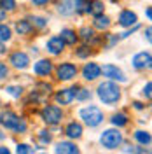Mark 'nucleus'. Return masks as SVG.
<instances>
[{"label": "nucleus", "instance_id": "f257e3e1", "mask_svg": "<svg viewBox=\"0 0 152 154\" xmlns=\"http://www.w3.org/2000/svg\"><path fill=\"white\" fill-rule=\"evenodd\" d=\"M98 98L105 105H115L121 100V88L112 81H105L98 86Z\"/></svg>", "mask_w": 152, "mask_h": 154}, {"label": "nucleus", "instance_id": "f03ea898", "mask_svg": "<svg viewBox=\"0 0 152 154\" xmlns=\"http://www.w3.org/2000/svg\"><path fill=\"white\" fill-rule=\"evenodd\" d=\"M79 117L84 121V125H87L89 128H96L103 123V112L98 109L96 105H87L82 107L79 110Z\"/></svg>", "mask_w": 152, "mask_h": 154}, {"label": "nucleus", "instance_id": "7ed1b4c3", "mask_svg": "<svg viewBox=\"0 0 152 154\" xmlns=\"http://www.w3.org/2000/svg\"><path fill=\"white\" fill-rule=\"evenodd\" d=\"M123 140H124V137H123V133H121L117 128L105 130L103 133H102V137H100V144H102V147L108 149V151L117 149L119 145L123 144Z\"/></svg>", "mask_w": 152, "mask_h": 154}, {"label": "nucleus", "instance_id": "20e7f679", "mask_svg": "<svg viewBox=\"0 0 152 154\" xmlns=\"http://www.w3.org/2000/svg\"><path fill=\"white\" fill-rule=\"evenodd\" d=\"M40 117H42V121H44L46 125L56 126V125H59L61 119H63V110L58 105H46L40 110Z\"/></svg>", "mask_w": 152, "mask_h": 154}, {"label": "nucleus", "instance_id": "39448f33", "mask_svg": "<svg viewBox=\"0 0 152 154\" xmlns=\"http://www.w3.org/2000/svg\"><path fill=\"white\" fill-rule=\"evenodd\" d=\"M77 72H79V70H77V67L74 65V63H68V61H65V63L58 65L56 77H58V81H65V82H68V81L75 79Z\"/></svg>", "mask_w": 152, "mask_h": 154}, {"label": "nucleus", "instance_id": "423d86ee", "mask_svg": "<svg viewBox=\"0 0 152 154\" xmlns=\"http://www.w3.org/2000/svg\"><path fill=\"white\" fill-rule=\"evenodd\" d=\"M100 70H102V74H103V77H107V79H110V81H119V82H126V75L123 74V70L119 67H115V65H103V67H100Z\"/></svg>", "mask_w": 152, "mask_h": 154}, {"label": "nucleus", "instance_id": "0eeeda50", "mask_svg": "<svg viewBox=\"0 0 152 154\" xmlns=\"http://www.w3.org/2000/svg\"><path fill=\"white\" fill-rule=\"evenodd\" d=\"M131 63H133V68H136V70H147V68H150V65H152L150 53L149 51H142V53L135 54Z\"/></svg>", "mask_w": 152, "mask_h": 154}, {"label": "nucleus", "instance_id": "6e6552de", "mask_svg": "<svg viewBox=\"0 0 152 154\" xmlns=\"http://www.w3.org/2000/svg\"><path fill=\"white\" fill-rule=\"evenodd\" d=\"M9 63L14 68H18V70H25L30 65V56L26 53H23V51H14L9 58Z\"/></svg>", "mask_w": 152, "mask_h": 154}, {"label": "nucleus", "instance_id": "1a4fd4ad", "mask_svg": "<svg viewBox=\"0 0 152 154\" xmlns=\"http://www.w3.org/2000/svg\"><path fill=\"white\" fill-rule=\"evenodd\" d=\"M19 117L16 112H12V110H4L2 114H0V125L4 126L5 130H16V126H18V123H19Z\"/></svg>", "mask_w": 152, "mask_h": 154}, {"label": "nucleus", "instance_id": "9d476101", "mask_svg": "<svg viewBox=\"0 0 152 154\" xmlns=\"http://www.w3.org/2000/svg\"><path fill=\"white\" fill-rule=\"evenodd\" d=\"M65 42L61 40V37H51L46 42V49H47L49 54H53V56H58V54H61L63 51H65Z\"/></svg>", "mask_w": 152, "mask_h": 154}, {"label": "nucleus", "instance_id": "9b49d317", "mask_svg": "<svg viewBox=\"0 0 152 154\" xmlns=\"http://www.w3.org/2000/svg\"><path fill=\"white\" fill-rule=\"evenodd\" d=\"M102 75V70H100V65L98 63H86L82 67V77L86 81H96L98 77Z\"/></svg>", "mask_w": 152, "mask_h": 154}, {"label": "nucleus", "instance_id": "f8f14e48", "mask_svg": "<svg viewBox=\"0 0 152 154\" xmlns=\"http://www.w3.org/2000/svg\"><path fill=\"white\" fill-rule=\"evenodd\" d=\"M136 21H138V18H136V14H135L131 9L121 11V14H119V25H121V26L131 28L133 25H136Z\"/></svg>", "mask_w": 152, "mask_h": 154}, {"label": "nucleus", "instance_id": "ddd939ff", "mask_svg": "<svg viewBox=\"0 0 152 154\" xmlns=\"http://www.w3.org/2000/svg\"><path fill=\"white\" fill-rule=\"evenodd\" d=\"M58 103H61V105H68V103H72L74 102V98H75V88H72V89H59L56 95H54Z\"/></svg>", "mask_w": 152, "mask_h": 154}, {"label": "nucleus", "instance_id": "4468645a", "mask_svg": "<svg viewBox=\"0 0 152 154\" xmlns=\"http://www.w3.org/2000/svg\"><path fill=\"white\" fill-rule=\"evenodd\" d=\"M33 72H35L38 77H47L49 74L53 72V63H51V60H38L37 63L33 65Z\"/></svg>", "mask_w": 152, "mask_h": 154}, {"label": "nucleus", "instance_id": "2eb2a0df", "mask_svg": "<svg viewBox=\"0 0 152 154\" xmlns=\"http://www.w3.org/2000/svg\"><path fill=\"white\" fill-rule=\"evenodd\" d=\"M65 133H67L68 138L77 140V138H81V137H82V125H81V123H75V121H72V123H68V125H67Z\"/></svg>", "mask_w": 152, "mask_h": 154}, {"label": "nucleus", "instance_id": "dca6fc26", "mask_svg": "<svg viewBox=\"0 0 152 154\" xmlns=\"http://www.w3.org/2000/svg\"><path fill=\"white\" fill-rule=\"evenodd\" d=\"M59 35H61V40L65 44H68V46H75L77 40H79V35L75 33V30H72V28H63Z\"/></svg>", "mask_w": 152, "mask_h": 154}, {"label": "nucleus", "instance_id": "f3484780", "mask_svg": "<svg viewBox=\"0 0 152 154\" xmlns=\"http://www.w3.org/2000/svg\"><path fill=\"white\" fill-rule=\"evenodd\" d=\"M58 12L61 16H72L75 9H74V0H59L58 2Z\"/></svg>", "mask_w": 152, "mask_h": 154}, {"label": "nucleus", "instance_id": "a211bd4d", "mask_svg": "<svg viewBox=\"0 0 152 154\" xmlns=\"http://www.w3.org/2000/svg\"><path fill=\"white\" fill-rule=\"evenodd\" d=\"M54 152H63V154H77L79 152V147L72 142H59L54 147Z\"/></svg>", "mask_w": 152, "mask_h": 154}, {"label": "nucleus", "instance_id": "6ab92c4d", "mask_svg": "<svg viewBox=\"0 0 152 154\" xmlns=\"http://www.w3.org/2000/svg\"><path fill=\"white\" fill-rule=\"evenodd\" d=\"M14 28H16V32H18L19 35H28L30 32L33 30V25L30 23L28 19H18L14 23Z\"/></svg>", "mask_w": 152, "mask_h": 154}, {"label": "nucleus", "instance_id": "aec40b11", "mask_svg": "<svg viewBox=\"0 0 152 154\" xmlns=\"http://www.w3.org/2000/svg\"><path fill=\"white\" fill-rule=\"evenodd\" d=\"M93 26H95L96 30H100V32H103V30H108V26H110V18H108V16H103V14H100V16H95Z\"/></svg>", "mask_w": 152, "mask_h": 154}, {"label": "nucleus", "instance_id": "412c9836", "mask_svg": "<svg viewBox=\"0 0 152 154\" xmlns=\"http://www.w3.org/2000/svg\"><path fill=\"white\" fill-rule=\"evenodd\" d=\"M103 11H105V4L102 0H91L89 9H87V14H91V16H100V14H103Z\"/></svg>", "mask_w": 152, "mask_h": 154}, {"label": "nucleus", "instance_id": "4be33fe9", "mask_svg": "<svg viewBox=\"0 0 152 154\" xmlns=\"http://www.w3.org/2000/svg\"><path fill=\"white\" fill-rule=\"evenodd\" d=\"M135 140H136V142H138V144L140 145H145V147H147V145H150V133H149V131H143V130H138V131H135Z\"/></svg>", "mask_w": 152, "mask_h": 154}, {"label": "nucleus", "instance_id": "5701e85b", "mask_svg": "<svg viewBox=\"0 0 152 154\" xmlns=\"http://www.w3.org/2000/svg\"><path fill=\"white\" fill-rule=\"evenodd\" d=\"M110 123H112V125H114L115 128H123V126L128 125V116L124 114V112H117V114L112 116Z\"/></svg>", "mask_w": 152, "mask_h": 154}, {"label": "nucleus", "instance_id": "b1692460", "mask_svg": "<svg viewBox=\"0 0 152 154\" xmlns=\"http://www.w3.org/2000/svg\"><path fill=\"white\" fill-rule=\"evenodd\" d=\"M11 38H12V32L7 25H4V23H0V42H9Z\"/></svg>", "mask_w": 152, "mask_h": 154}, {"label": "nucleus", "instance_id": "393cba45", "mask_svg": "<svg viewBox=\"0 0 152 154\" xmlns=\"http://www.w3.org/2000/svg\"><path fill=\"white\" fill-rule=\"evenodd\" d=\"M91 91L89 89H86V88H81L79 91H75V98L74 100H77V102H87V100H91Z\"/></svg>", "mask_w": 152, "mask_h": 154}, {"label": "nucleus", "instance_id": "a878e982", "mask_svg": "<svg viewBox=\"0 0 152 154\" xmlns=\"http://www.w3.org/2000/svg\"><path fill=\"white\" fill-rule=\"evenodd\" d=\"M0 9L11 12V11L16 9V0H0Z\"/></svg>", "mask_w": 152, "mask_h": 154}, {"label": "nucleus", "instance_id": "bb28decb", "mask_svg": "<svg viewBox=\"0 0 152 154\" xmlns=\"http://www.w3.org/2000/svg\"><path fill=\"white\" fill-rule=\"evenodd\" d=\"M32 21H33L32 25H33V26H37V28H40V30L47 26V18H44V16H33Z\"/></svg>", "mask_w": 152, "mask_h": 154}, {"label": "nucleus", "instance_id": "cd10ccee", "mask_svg": "<svg viewBox=\"0 0 152 154\" xmlns=\"http://www.w3.org/2000/svg\"><path fill=\"white\" fill-rule=\"evenodd\" d=\"M79 33H81V37H82V40H87V42H89L91 38L95 37V32H93V28H89V26H82Z\"/></svg>", "mask_w": 152, "mask_h": 154}, {"label": "nucleus", "instance_id": "c85d7f7f", "mask_svg": "<svg viewBox=\"0 0 152 154\" xmlns=\"http://www.w3.org/2000/svg\"><path fill=\"white\" fill-rule=\"evenodd\" d=\"M91 54V49L87 48V46H81L79 49H75V56L81 58V60H86V58H89Z\"/></svg>", "mask_w": 152, "mask_h": 154}, {"label": "nucleus", "instance_id": "c756f323", "mask_svg": "<svg viewBox=\"0 0 152 154\" xmlns=\"http://www.w3.org/2000/svg\"><path fill=\"white\" fill-rule=\"evenodd\" d=\"M5 91H7L12 98H19V96L23 95V88L21 86H7L5 88Z\"/></svg>", "mask_w": 152, "mask_h": 154}, {"label": "nucleus", "instance_id": "7c9ffc66", "mask_svg": "<svg viewBox=\"0 0 152 154\" xmlns=\"http://www.w3.org/2000/svg\"><path fill=\"white\" fill-rule=\"evenodd\" d=\"M38 140L44 145H47V144H51V140H53V135L49 133L47 130H42V131L38 133Z\"/></svg>", "mask_w": 152, "mask_h": 154}, {"label": "nucleus", "instance_id": "2f4dec72", "mask_svg": "<svg viewBox=\"0 0 152 154\" xmlns=\"http://www.w3.org/2000/svg\"><path fill=\"white\" fill-rule=\"evenodd\" d=\"M16 152L18 154H30V152H33V149H32L28 144H19L18 147H16Z\"/></svg>", "mask_w": 152, "mask_h": 154}, {"label": "nucleus", "instance_id": "473e14b6", "mask_svg": "<svg viewBox=\"0 0 152 154\" xmlns=\"http://www.w3.org/2000/svg\"><path fill=\"white\" fill-rule=\"evenodd\" d=\"M7 75H9V68H7V65L4 61H0V81L5 79Z\"/></svg>", "mask_w": 152, "mask_h": 154}, {"label": "nucleus", "instance_id": "72a5a7b5", "mask_svg": "<svg viewBox=\"0 0 152 154\" xmlns=\"http://www.w3.org/2000/svg\"><path fill=\"white\" fill-rule=\"evenodd\" d=\"M14 131H16V133H25V131H26V121H25V119H19V123H18V126H16Z\"/></svg>", "mask_w": 152, "mask_h": 154}, {"label": "nucleus", "instance_id": "f704fd0d", "mask_svg": "<svg viewBox=\"0 0 152 154\" xmlns=\"http://www.w3.org/2000/svg\"><path fill=\"white\" fill-rule=\"evenodd\" d=\"M150 89H152V84H150V82H147L145 88H143V91H142V95L145 96L147 100H150Z\"/></svg>", "mask_w": 152, "mask_h": 154}, {"label": "nucleus", "instance_id": "c9c22d12", "mask_svg": "<svg viewBox=\"0 0 152 154\" xmlns=\"http://www.w3.org/2000/svg\"><path fill=\"white\" fill-rule=\"evenodd\" d=\"M108 37V44H107V48H112V46H115L117 42H119V37L117 35H107Z\"/></svg>", "mask_w": 152, "mask_h": 154}, {"label": "nucleus", "instance_id": "e433bc0d", "mask_svg": "<svg viewBox=\"0 0 152 154\" xmlns=\"http://www.w3.org/2000/svg\"><path fill=\"white\" fill-rule=\"evenodd\" d=\"M126 152H147L145 147H128Z\"/></svg>", "mask_w": 152, "mask_h": 154}, {"label": "nucleus", "instance_id": "4c0bfd02", "mask_svg": "<svg viewBox=\"0 0 152 154\" xmlns=\"http://www.w3.org/2000/svg\"><path fill=\"white\" fill-rule=\"evenodd\" d=\"M37 88L38 89H44V91H40V93H49V91H51V84H46V82H40Z\"/></svg>", "mask_w": 152, "mask_h": 154}, {"label": "nucleus", "instance_id": "58836bf2", "mask_svg": "<svg viewBox=\"0 0 152 154\" xmlns=\"http://www.w3.org/2000/svg\"><path fill=\"white\" fill-rule=\"evenodd\" d=\"M51 0H32V4L33 5H37V7H42V5H47Z\"/></svg>", "mask_w": 152, "mask_h": 154}, {"label": "nucleus", "instance_id": "ea45409f", "mask_svg": "<svg viewBox=\"0 0 152 154\" xmlns=\"http://www.w3.org/2000/svg\"><path fill=\"white\" fill-rule=\"evenodd\" d=\"M133 107L136 110H143L145 109V103H142V102H133Z\"/></svg>", "mask_w": 152, "mask_h": 154}, {"label": "nucleus", "instance_id": "a19ab883", "mask_svg": "<svg viewBox=\"0 0 152 154\" xmlns=\"http://www.w3.org/2000/svg\"><path fill=\"white\" fill-rule=\"evenodd\" d=\"M150 32H152L150 28H147V30H145V38H147V42H150Z\"/></svg>", "mask_w": 152, "mask_h": 154}, {"label": "nucleus", "instance_id": "79ce46f5", "mask_svg": "<svg viewBox=\"0 0 152 154\" xmlns=\"http://www.w3.org/2000/svg\"><path fill=\"white\" fill-rule=\"evenodd\" d=\"M5 51H7V49H5V44L0 42V54H5Z\"/></svg>", "mask_w": 152, "mask_h": 154}, {"label": "nucleus", "instance_id": "37998d69", "mask_svg": "<svg viewBox=\"0 0 152 154\" xmlns=\"http://www.w3.org/2000/svg\"><path fill=\"white\" fill-rule=\"evenodd\" d=\"M0 154H9V149L7 147H0Z\"/></svg>", "mask_w": 152, "mask_h": 154}, {"label": "nucleus", "instance_id": "c03bdc74", "mask_svg": "<svg viewBox=\"0 0 152 154\" xmlns=\"http://www.w3.org/2000/svg\"><path fill=\"white\" fill-rule=\"evenodd\" d=\"M4 19H5V11L0 9V21H4Z\"/></svg>", "mask_w": 152, "mask_h": 154}, {"label": "nucleus", "instance_id": "a18cd8bd", "mask_svg": "<svg viewBox=\"0 0 152 154\" xmlns=\"http://www.w3.org/2000/svg\"><path fill=\"white\" fill-rule=\"evenodd\" d=\"M150 16H152V12H150V7H147V18L150 19Z\"/></svg>", "mask_w": 152, "mask_h": 154}, {"label": "nucleus", "instance_id": "49530a36", "mask_svg": "<svg viewBox=\"0 0 152 154\" xmlns=\"http://www.w3.org/2000/svg\"><path fill=\"white\" fill-rule=\"evenodd\" d=\"M4 138H5V135H4L2 131H0V140H4Z\"/></svg>", "mask_w": 152, "mask_h": 154}, {"label": "nucleus", "instance_id": "de8ad7c7", "mask_svg": "<svg viewBox=\"0 0 152 154\" xmlns=\"http://www.w3.org/2000/svg\"><path fill=\"white\" fill-rule=\"evenodd\" d=\"M110 2H114V4H117V2H121V0H110Z\"/></svg>", "mask_w": 152, "mask_h": 154}]
</instances>
